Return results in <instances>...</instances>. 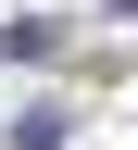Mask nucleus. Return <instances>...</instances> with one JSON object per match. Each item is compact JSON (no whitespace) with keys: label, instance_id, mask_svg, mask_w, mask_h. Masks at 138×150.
<instances>
[{"label":"nucleus","instance_id":"f257e3e1","mask_svg":"<svg viewBox=\"0 0 138 150\" xmlns=\"http://www.w3.org/2000/svg\"><path fill=\"white\" fill-rule=\"evenodd\" d=\"M75 138V112H50V100H25V112H13V150H63Z\"/></svg>","mask_w":138,"mask_h":150},{"label":"nucleus","instance_id":"f03ea898","mask_svg":"<svg viewBox=\"0 0 138 150\" xmlns=\"http://www.w3.org/2000/svg\"><path fill=\"white\" fill-rule=\"evenodd\" d=\"M113 13H138V0H113Z\"/></svg>","mask_w":138,"mask_h":150}]
</instances>
